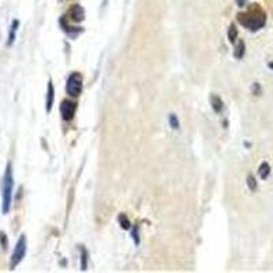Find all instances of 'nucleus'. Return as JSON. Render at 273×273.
Segmentation results:
<instances>
[{
	"instance_id": "nucleus-20",
	"label": "nucleus",
	"mask_w": 273,
	"mask_h": 273,
	"mask_svg": "<svg viewBox=\"0 0 273 273\" xmlns=\"http://www.w3.org/2000/svg\"><path fill=\"white\" fill-rule=\"evenodd\" d=\"M270 67H272V68H273V63H270Z\"/></svg>"
},
{
	"instance_id": "nucleus-6",
	"label": "nucleus",
	"mask_w": 273,
	"mask_h": 273,
	"mask_svg": "<svg viewBox=\"0 0 273 273\" xmlns=\"http://www.w3.org/2000/svg\"><path fill=\"white\" fill-rule=\"evenodd\" d=\"M68 15H70V18L74 22H82L85 19V11H84V9L80 5L72 6L70 11H68Z\"/></svg>"
},
{
	"instance_id": "nucleus-8",
	"label": "nucleus",
	"mask_w": 273,
	"mask_h": 273,
	"mask_svg": "<svg viewBox=\"0 0 273 273\" xmlns=\"http://www.w3.org/2000/svg\"><path fill=\"white\" fill-rule=\"evenodd\" d=\"M18 21H14L13 25H11V29L9 31V40H7V47H11L15 41V36H17V30H18Z\"/></svg>"
},
{
	"instance_id": "nucleus-2",
	"label": "nucleus",
	"mask_w": 273,
	"mask_h": 273,
	"mask_svg": "<svg viewBox=\"0 0 273 273\" xmlns=\"http://www.w3.org/2000/svg\"><path fill=\"white\" fill-rule=\"evenodd\" d=\"M13 191H14V175L11 164H7L5 176H3V184H2V211L7 215L11 209L13 204Z\"/></svg>"
},
{
	"instance_id": "nucleus-1",
	"label": "nucleus",
	"mask_w": 273,
	"mask_h": 273,
	"mask_svg": "<svg viewBox=\"0 0 273 273\" xmlns=\"http://www.w3.org/2000/svg\"><path fill=\"white\" fill-rule=\"evenodd\" d=\"M238 22L250 31H258L266 23V14L260 6H251L245 13L238 14Z\"/></svg>"
},
{
	"instance_id": "nucleus-16",
	"label": "nucleus",
	"mask_w": 273,
	"mask_h": 273,
	"mask_svg": "<svg viewBox=\"0 0 273 273\" xmlns=\"http://www.w3.org/2000/svg\"><path fill=\"white\" fill-rule=\"evenodd\" d=\"M82 269L85 270L88 268V251L85 249H82Z\"/></svg>"
},
{
	"instance_id": "nucleus-14",
	"label": "nucleus",
	"mask_w": 273,
	"mask_h": 273,
	"mask_svg": "<svg viewBox=\"0 0 273 273\" xmlns=\"http://www.w3.org/2000/svg\"><path fill=\"white\" fill-rule=\"evenodd\" d=\"M247 184H249V188H250L251 191H254L255 188H257V180L253 175H249L247 176Z\"/></svg>"
},
{
	"instance_id": "nucleus-9",
	"label": "nucleus",
	"mask_w": 273,
	"mask_h": 273,
	"mask_svg": "<svg viewBox=\"0 0 273 273\" xmlns=\"http://www.w3.org/2000/svg\"><path fill=\"white\" fill-rule=\"evenodd\" d=\"M233 55H235V58L237 59L243 58V55H245V43H243V41H238L237 45H235Z\"/></svg>"
},
{
	"instance_id": "nucleus-13",
	"label": "nucleus",
	"mask_w": 273,
	"mask_h": 273,
	"mask_svg": "<svg viewBox=\"0 0 273 273\" xmlns=\"http://www.w3.org/2000/svg\"><path fill=\"white\" fill-rule=\"evenodd\" d=\"M119 223H121V227L123 229L130 228V221H129V219H127V216H125V215L119 216Z\"/></svg>"
},
{
	"instance_id": "nucleus-10",
	"label": "nucleus",
	"mask_w": 273,
	"mask_h": 273,
	"mask_svg": "<svg viewBox=\"0 0 273 273\" xmlns=\"http://www.w3.org/2000/svg\"><path fill=\"white\" fill-rule=\"evenodd\" d=\"M258 174H260L261 179H266L270 174V166H269L268 163H262L260 166V170H258Z\"/></svg>"
},
{
	"instance_id": "nucleus-3",
	"label": "nucleus",
	"mask_w": 273,
	"mask_h": 273,
	"mask_svg": "<svg viewBox=\"0 0 273 273\" xmlns=\"http://www.w3.org/2000/svg\"><path fill=\"white\" fill-rule=\"evenodd\" d=\"M26 250H27L26 237L22 235V237H19L18 242H17L15 249H14L13 255H11V262H10L11 269H15L21 262H22V260L25 258V255H26Z\"/></svg>"
},
{
	"instance_id": "nucleus-12",
	"label": "nucleus",
	"mask_w": 273,
	"mask_h": 273,
	"mask_svg": "<svg viewBox=\"0 0 273 273\" xmlns=\"http://www.w3.org/2000/svg\"><path fill=\"white\" fill-rule=\"evenodd\" d=\"M237 37H238V29L235 25H231L228 29V38L231 43H237Z\"/></svg>"
},
{
	"instance_id": "nucleus-11",
	"label": "nucleus",
	"mask_w": 273,
	"mask_h": 273,
	"mask_svg": "<svg viewBox=\"0 0 273 273\" xmlns=\"http://www.w3.org/2000/svg\"><path fill=\"white\" fill-rule=\"evenodd\" d=\"M211 104L216 112H220L223 109V101H221V99H220L219 96H212Z\"/></svg>"
},
{
	"instance_id": "nucleus-18",
	"label": "nucleus",
	"mask_w": 273,
	"mask_h": 273,
	"mask_svg": "<svg viewBox=\"0 0 273 273\" xmlns=\"http://www.w3.org/2000/svg\"><path fill=\"white\" fill-rule=\"evenodd\" d=\"M133 238H134L135 243L138 245L139 243V233H138V227H135L134 231H133Z\"/></svg>"
},
{
	"instance_id": "nucleus-17",
	"label": "nucleus",
	"mask_w": 273,
	"mask_h": 273,
	"mask_svg": "<svg viewBox=\"0 0 273 273\" xmlns=\"http://www.w3.org/2000/svg\"><path fill=\"white\" fill-rule=\"evenodd\" d=\"M0 243H2V246L7 247V238H6V235L3 232H0Z\"/></svg>"
},
{
	"instance_id": "nucleus-5",
	"label": "nucleus",
	"mask_w": 273,
	"mask_h": 273,
	"mask_svg": "<svg viewBox=\"0 0 273 273\" xmlns=\"http://www.w3.org/2000/svg\"><path fill=\"white\" fill-rule=\"evenodd\" d=\"M76 111V103L71 100H64L60 105V113L64 121H71Z\"/></svg>"
},
{
	"instance_id": "nucleus-19",
	"label": "nucleus",
	"mask_w": 273,
	"mask_h": 273,
	"mask_svg": "<svg viewBox=\"0 0 273 273\" xmlns=\"http://www.w3.org/2000/svg\"><path fill=\"white\" fill-rule=\"evenodd\" d=\"M245 2H246V0H238V3H239V6L245 5Z\"/></svg>"
},
{
	"instance_id": "nucleus-4",
	"label": "nucleus",
	"mask_w": 273,
	"mask_h": 273,
	"mask_svg": "<svg viewBox=\"0 0 273 273\" xmlns=\"http://www.w3.org/2000/svg\"><path fill=\"white\" fill-rule=\"evenodd\" d=\"M66 92L71 97H78L82 92V76L80 72H72L66 84Z\"/></svg>"
},
{
	"instance_id": "nucleus-15",
	"label": "nucleus",
	"mask_w": 273,
	"mask_h": 273,
	"mask_svg": "<svg viewBox=\"0 0 273 273\" xmlns=\"http://www.w3.org/2000/svg\"><path fill=\"white\" fill-rule=\"evenodd\" d=\"M170 125L172 129H179V121H178V118H176V115H174V113H171L170 115Z\"/></svg>"
},
{
	"instance_id": "nucleus-7",
	"label": "nucleus",
	"mask_w": 273,
	"mask_h": 273,
	"mask_svg": "<svg viewBox=\"0 0 273 273\" xmlns=\"http://www.w3.org/2000/svg\"><path fill=\"white\" fill-rule=\"evenodd\" d=\"M54 99H55V89L54 84L52 82H48V92H47V111L51 112L52 109V105H54Z\"/></svg>"
}]
</instances>
